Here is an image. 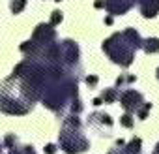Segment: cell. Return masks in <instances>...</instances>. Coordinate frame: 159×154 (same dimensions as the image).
<instances>
[{"instance_id": "7c38bea8", "label": "cell", "mask_w": 159, "mask_h": 154, "mask_svg": "<svg viewBox=\"0 0 159 154\" xmlns=\"http://www.w3.org/2000/svg\"><path fill=\"white\" fill-rule=\"evenodd\" d=\"M86 83H88V85H96V83H98V77H96V75H88V77H86Z\"/></svg>"}, {"instance_id": "d6986e66", "label": "cell", "mask_w": 159, "mask_h": 154, "mask_svg": "<svg viewBox=\"0 0 159 154\" xmlns=\"http://www.w3.org/2000/svg\"><path fill=\"white\" fill-rule=\"evenodd\" d=\"M111 154H114V152H111Z\"/></svg>"}, {"instance_id": "7a4b0ae2", "label": "cell", "mask_w": 159, "mask_h": 154, "mask_svg": "<svg viewBox=\"0 0 159 154\" xmlns=\"http://www.w3.org/2000/svg\"><path fill=\"white\" fill-rule=\"evenodd\" d=\"M32 40H34L36 43H39V45L45 49L47 45H51V43L56 40V30L52 28V25H38L36 30H34Z\"/></svg>"}, {"instance_id": "ba28073f", "label": "cell", "mask_w": 159, "mask_h": 154, "mask_svg": "<svg viewBox=\"0 0 159 154\" xmlns=\"http://www.w3.org/2000/svg\"><path fill=\"white\" fill-rule=\"evenodd\" d=\"M25 6H26V0H11L10 2V10L17 15V13H21L23 10H25Z\"/></svg>"}, {"instance_id": "9a60e30c", "label": "cell", "mask_w": 159, "mask_h": 154, "mask_svg": "<svg viewBox=\"0 0 159 154\" xmlns=\"http://www.w3.org/2000/svg\"><path fill=\"white\" fill-rule=\"evenodd\" d=\"M25 154H36V150L32 147H25Z\"/></svg>"}, {"instance_id": "8fae6325", "label": "cell", "mask_w": 159, "mask_h": 154, "mask_svg": "<svg viewBox=\"0 0 159 154\" xmlns=\"http://www.w3.org/2000/svg\"><path fill=\"white\" fill-rule=\"evenodd\" d=\"M150 107H152V103H144V107H142V109L139 111V117H140V118H146V115H148Z\"/></svg>"}, {"instance_id": "2e32d148", "label": "cell", "mask_w": 159, "mask_h": 154, "mask_svg": "<svg viewBox=\"0 0 159 154\" xmlns=\"http://www.w3.org/2000/svg\"><path fill=\"white\" fill-rule=\"evenodd\" d=\"M101 103H103V98H96V100H94V105H96V107H99Z\"/></svg>"}, {"instance_id": "277c9868", "label": "cell", "mask_w": 159, "mask_h": 154, "mask_svg": "<svg viewBox=\"0 0 159 154\" xmlns=\"http://www.w3.org/2000/svg\"><path fill=\"white\" fill-rule=\"evenodd\" d=\"M137 0H105V10L111 15H124L135 6Z\"/></svg>"}, {"instance_id": "9c48e42d", "label": "cell", "mask_w": 159, "mask_h": 154, "mask_svg": "<svg viewBox=\"0 0 159 154\" xmlns=\"http://www.w3.org/2000/svg\"><path fill=\"white\" fill-rule=\"evenodd\" d=\"M62 19H64V15H62V12H58V10H54V12L51 13V25H52V26H56V25H60V23H62Z\"/></svg>"}, {"instance_id": "5b68a950", "label": "cell", "mask_w": 159, "mask_h": 154, "mask_svg": "<svg viewBox=\"0 0 159 154\" xmlns=\"http://www.w3.org/2000/svg\"><path fill=\"white\" fill-rule=\"evenodd\" d=\"M139 6L144 17H155L159 13V0H139Z\"/></svg>"}, {"instance_id": "30bf717a", "label": "cell", "mask_w": 159, "mask_h": 154, "mask_svg": "<svg viewBox=\"0 0 159 154\" xmlns=\"http://www.w3.org/2000/svg\"><path fill=\"white\" fill-rule=\"evenodd\" d=\"M120 122H122V126H125V128H131V126H133V117H131V113L124 115V117L120 118Z\"/></svg>"}, {"instance_id": "3957f363", "label": "cell", "mask_w": 159, "mask_h": 154, "mask_svg": "<svg viewBox=\"0 0 159 154\" xmlns=\"http://www.w3.org/2000/svg\"><path fill=\"white\" fill-rule=\"evenodd\" d=\"M120 102H122V107H124L127 113L139 111L140 103H144V102H142V94H140V92H135V90H125V92L120 96Z\"/></svg>"}, {"instance_id": "8992f818", "label": "cell", "mask_w": 159, "mask_h": 154, "mask_svg": "<svg viewBox=\"0 0 159 154\" xmlns=\"http://www.w3.org/2000/svg\"><path fill=\"white\" fill-rule=\"evenodd\" d=\"M142 49L150 55L153 53H159V38H148V40H142Z\"/></svg>"}, {"instance_id": "52a82bcc", "label": "cell", "mask_w": 159, "mask_h": 154, "mask_svg": "<svg viewBox=\"0 0 159 154\" xmlns=\"http://www.w3.org/2000/svg\"><path fill=\"white\" fill-rule=\"evenodd\" d=\"M101 98H103V102L112 103V102L118 100V90H116V89H105L103 94H101Z\"/></svg>"}, {"instance_id": "6da1fadb", "label": "cell", "mask_w": 159, "mask_h": 154, "mask_svg": "<svg viewBox=\"0 0 159 154\" xmlns=\"http://www.w3.org/2000/svg\"><path fill=\"white\" fill-rule=\"evenodd\" d=\"M140 47H142V40L135 28H125L124 32H116L103 41V51L111 56L112 62L124 68H127L133 62L135 51Z\"/></svg>"}, {"instance_id": "4fadbf2b", "label": "cell", "mask_w": 159, "mask_h": 154, "mask_svg": "<svg viewBox=\"0 0 159 154\" xmlns=\"http://www.w3.org/2000/svg\"><path fill=\"white\" fill-rule=\"evenodd\" d=\"M54 150H56V147H54V145H47V148H45V152H47V154H52Z\"/></svg>"}, {"instance_id": "e0dca14e", "label": "cell", "mask_w": 159, "mask_h": 154, "mask_svg": "<svg viewBox=\"0 0 159 154\" xmlns=\"http://www.w3.org/2000/svg\"><path fill=\"white\" fill-rule=\"evenodd\" d=\"M153 154H159V145H157V148H155V152Z\"/></svg>"}, {"instance_id": "ac0fdd59", "label": "cell", "mask_w": 159, "mask_h": 154, "mask_svg": "<svg viewBox=\"0 0 159 154\" xmlns=\"http://www.w3.org/2000/svg\"><path fill=\"white\" fill-rule=\"evenodd\" d=\"M56 2H62V0H56Z\"/></svg>"}, {"instance_id": "5bb4252c", "label": "cell", "mask_w": 159, "mask_h": 154, "mask_svg": "<svg viewBox=\"0 0 159 154\" xmlns=\"http://www.w3.org/2000/svg\"><path fill=\"white\" fill-rule=\"evenodd\" d=\"M94 6H96V8H105V0H96Z\"/></svg>"}]
</instances>
